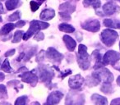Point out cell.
<instances>
[{"label": "cell", "mask_w": 120, "mask_h": 105, "mask_svg": "<svg viewBox=\"0 0 120 105\" xmlns=\"http://www.w3.org/2000/svg\"><path fill=\"white\" fill-rule=\"evenodd\" d=\"M49 26V24L45 22H40V21H32L30 23V28L26 31V33H24L23 40H27L30 38L33 35L40 31L41 30L47 29Z\"/></svg>", "instance_id": "obj_1"}, {"label": "cell", "mask_w": 120, "mask_h": 105, "mask_svg": "<svg viewBox=\"0 0 120 105\" xmlns=\"http://www.w3.org/2000/svg\"><path fill=\"white\" fill-rule=\"evenodd\" d=\"M39 77L41 82L45 83V85H49L51 84V80L54 76V72L50 67H47L46 65H40L38 67Z\"/></svg>", "instance_id": "obj_2"}, {"label": "cell", "mask_w": 120, "mask_h": 105, "mask_svg": "<svg viewBox=\"0 0 120 105\" xmlns=\"http://www.w3.org/2000/svg\"><path fill=\"white\" fill-rule=\"evenodd\" d=\"M118 38V34L115 30L106 29L100 34V40L107 47H111Z\"/></svg>", "instance_id": "obj_3"}, {"label": "cell", "mask_w": 120, "mask_h": 105, "mask_svg": "<svg viewBox=\"0 0 120 105\" xmlns=\"http://www.w3.org/2000/svg\"><path fill=\"white\" fill-rule=\"evenodd\" d=\"M85 97L80 92H69L65 100V105H84Z\"/></svg>", "instance_id": "obj_4"}, {"label": "cell", "mask_w": 120, "mask_h": 105, "mask_svg": "<svg viewBox=\"0 0 120 105\" xmlns=\"http://www.w3.org/2000/svg\"><path fill=\"white\" fill-rule=\"evenodd\" d=\"M120 59V54L116 51L109 50L106 52L103 57V62L105 65L114 66L115 63Z\"/></svg>", "instance_id": "obj_5"}, {"label": "cell", "mask_w": 120, "mask_h": 105, "mask_svg": "<svg viewBox=\"0 0 120 105\" xmlns=\"http://www.w3.org/2000/svg\"><path fill=\"white\" fill-rule=\"evenodd\" d=\"M82 29L90 32H97L100 29V23L96 19H90L82 23Z\"/></svg>", "instance_id": "obj_6"}, {"label": "cell", "mask_w": 120, "mask_h": 105, "mask_svg": "<svg viewBox=\"0 0 120 105\" xmlns=\"http://www.w3.org/2000/svg\"><path fill=\"white\" fill-rule=\"evenodd\" d=\"M45 56L48 58L49 60L54 62V63H59L64 58V55L58 53L55 48H52V47L48 48V50L45 53Z\"/></svg>", "instance_id": "obj_7"}, {"label": "cell", "mask_w": 120, "mask_h": 105, "mask_svg": "<svg viewBox=\"0 0 120 105\" xmlns=\"http://www.w3.org/2000/svg\"><path fill=\"white\" fill-rule=\"evenodd\" d=\"M19 76H20V78H22V81L26 82V83L30 84L32 86H35L37 84V81H38V77L34 73V71L33 72L26 71L22 74H21Z\"/></svg>", "instance_id": "obj_8"}, {"label": "cell", "mask_w": 120, "mask_h": 105, "mask_svg": "<svg viewBox=\"0 0 120 105\" xmlns=\"http://www.w3.org/2000/svg\"><path fill=\"white\" fill-rule=\"evenodd\" d=\"M84 81H85V80L82 76L76 75L69 79L68 85L70 88H72V90H79L82 86Z\"/></svg>", "instance_id": "obj_9"}, {"label": "cell", "mask_w": 120, "mask_h": 105, "mask_svg": "<svg viewBox=\"0 0 120 105\" xmlns=\"http://www.w3.org/2000/svg\"><path fill=\"white\" fill-rule=\"evenodd\" d=\"M98 70L99 71L96 72L100 76L101 80H103L105 83H111L113 80V75L109 72V70L105 67H101Z\"/></svg>", "instance_id": "obj_10"}, {"label": "cell", "mask_w": 120, "mask_h": 105, "mask_svg": "<svg viewBox=\"0 0 120 105\" xmlns=\"http://www.w3.org/2000/svg\"><path fill=\"white\" fill-rule=\"evenodd\" d=\"M120 7L113 2H109L103 6V12L105 15L111 16L117 12H119Z\"/></svg>", "instance_id": "obj_11"}, {"label": "cell", "mask_w": 120, "mask_h": 105, "mask_svg": "<svg viewBox=\"0 0 120 105\" xmlns=\"http://www.w3.org/2000/svg\"><path fill=\"white\" fill-rule=\"evenodd\" d=\"M64 97V94L60 91H53L47 98V103L49 105H56L61 101Z\"/></svg>", "instance_id": "obj_12"}, {"label": "cell", "mask_w": 120, "mask_h": 105, "mask_svg": "<svg viewBox=\"0 0 120 105\" xmlns=\"http://www.w3.org/2000/svg\"><path fill=\"white\" fill-rule=\"evenodd\" d=\"M101 81V79H100V76L98 75L96 72H93L90 76H88L86 78V83L88 86L91 87V86H96L97 85L100 83Z\"/></svg>", "instance_id": "obj_13"}, {"label": "cell", "mask_w": 120, "mask_h": 105, "mask_svg": "<svg viewBox=\"0 0 120 105\" xmlns=\"http://www.w3.org/2000/svg\"><path fill=\"white\" fill-rule=\"evenodd\" d=\"M92 58L95 60V63L94 66V69L97 70V69H100L101 67H104L105 64L103 62V58L102 55L100 54V53L98 50H95V51L92 53Z\"/></svg>", "instance_id": "obj_14"}, {"label": "cell", "mask_w": 120, "mask_h": 105, "mask_svg": "<svg viewBox=\"0 0 120 105\" xmlns=\"http://www.w3.org/2000/svg\"><path fill=\"white\" fill-rule=\"evenodd\" d=\"M76 11V7L75 5L72 4L71 2H67L64 4H61L59 6V12H68L69 14L73 13Z\"/></svg>", "instance_id": "obj_15"}, {"label": "cell", "mask_w": 120, "mask_h": 105, "mask_svg": "<svg viewBox=\"0 0 120 105\" xmlns=\"http://www.w3.org/2000/svg\"><path fill=\"white\" fill-rule=\"evenodd\" d=\"M55 16V12L53 9L47 8L41 12L40 15V18L43 21H49L53 19Z\"/></svg>", "instance_id": "obj_16"}, {"label": "cell", "mask_w": 120, "mask_h": 105, "mask_svg": "<svg viewBox=\"0 0 120 105\" xmlns=\"http://www.w3.org/2000/svg\"><path fill=\"white\" fill-rule=\"evenodd\" d=\"M77 62L79 64V67L82 69V70H87L90 66V60L88 57H80L77 55Z\"/></svg>", "instance_id": "obj_17"}, {"label": "cell", "mask_w": 120, "mask_h": 105, "mask_svg": "<svg viewBox=\"0 0 120 105\" xmlns=\"http://www.w3.org/2000/svg\"><path fill=\"white\" fill-rule=\"evenodd\" d=\"M63 39H64V43H65L66 47H67L68 49L71 52L74 51L76 46H77V43H76L75 40H74L72 37H70L69 35H64Z\"/></svg>", "instance_id": "obj_18"}, {"label": "cell", "mask_w": 120, "mask_h": 105, "mask_svg": "<svg viewBox=\"0 0 120 105\" xmlns=\"http://www.w3.org/2000/svg\"><path fill=\"white\" fill-rule=\"evenodd\" d=\"M92 101L95 103V105H108V100L105 97L100 94H93L91 96Z\"/></svg>", "instance_id": "obj_19"}, {"label": "cell", "mask_w": 120, "mask_h": 105, "mask_svg": "<svg viewBox=\"0 0 120 105\" xmlns=\"http://www.w3.org/2000/svg\"><path fill=\"white\" fill-rule=\"evenodd\" d=\"M104 25L107 27H110V28L120 29V21L105 19V20H104Z\"/></svg>", "instance_id": "obj_20"}, {"label": "cell", "mask_w": 120, "mask_h": 105, "mask_svg": "<svg viewBox=\"0 0 120 105\" xmlns=\"http://www.w3.org/2000/svg\"><path fill=\"white\" fill-rule=\"evenodd\" d=\"M83 5L85 7H92L94 9H97L100 7L101 3L100 0H84Z\"/></svg>", "instance_id": "obj_21"}, {"label": "cell", "mask_w": 120, "mask_h": 105, "mask_svg": "<svg viewBox=\"0 0 120 105\" xmlns=\"http://www.w3.org/2000/svg\"><path fill=\"white\" fill-rule=\"evenodd\" d=\"M5 5L8 11H12L20 5V0H8Z\"/></svg>", "instance_id": "obj_22"}, {"label": "cell", "mask_w": 120, "mask_h": 105, "mask_svg": "<svg viewBox=\"0 0 120 105\" xmlns=\"http://www.w3.org/2000/svg\"><path fill=\"white\" fill-rule=\"evenodd\" d=\"M58 29H59V30H61V31L66 32V33H73V32L75 31V28H74L72 25H69V24H67V23L60 24V25H58Z\"/></svg>", "instance_id": "obj_23"}, {"label": "cell", "mask_w": 120, "mask_h": 105, "mask_svg": "<svg viewBox=\"0 0 120 105\" xmlns=\"http://www.w3.org/2000/svg\"><path fill=\"white\" fill-rule=\"evenodd\" d=\"M15 27H16L15 25L12 24V23L6 24V25H4V26H3V28L1 29V30H0V34H1V35H8V34L10 33V32L12 31Z\"/></svg>", "instance_id": "obj_24"}, {"label": "cell", "mask_w": 120, "mask_h": 105, "mask_svg": "<svg viewBox=\"0 0 120 105\" xmlns=\"http://www.w3.org/2000/svg\"><path fill=\"white\" fill-rule=\"evenodd\" d=\"M1 69L4 72H8V73H11V72H13V70H12V68L10 66V63H9V61L8 59H5L4 61V62L2 63V66H1Z\"/></svg>", "instance_id": "obj_25"}, {"label": "cell", "mask_w": 120, "mask_h": 105, "mask_svg": "<svg viewBox=\"0 0 120 105\" xmlns=\"http://www.w3.org/2000/svg\"><path fill=\"white\" fill-rule=\"evenodd\" d=\"M100 90L103 93L109 94L113 92V87L111 85V83H104Z\"/></svg>", "instance_id": "obj_26"}, {"label": "cell", "mask_w": 120, "mask_h": 105, "mask_svg": "<svg viewBox=\"0 0 120 105\" xmlns=\"http://www.w3.org/2000/svg\"><path fill=\"white\" fill-rule=\"evenodd\" d=\"M78 56L80 57H88V54H87V48L84 44H80L78 48Z\"/></svg>", "instance_id": "obj_27"}, {"label": "cell", "mask_w": 120, "mask_h": 105, "mask_svg": "<svg viewBox=\"0 0 120 105\" xmlns=\"http://www.w3.org/2000/svg\"><path fill=\"white\" fill-rule=\"evenodd\" d=\"M23 35H24V31L22 30H17L15 32L13 36V40H12V43H19L22 40V38H23Z\"/></svg>", "instance_id": "obj_28"}, {"label": "cell", "mask_w": 120, "mask_h": 105, "mask_svg": "<svg viewBox=\"0 0 120 105\" xmlns=\"http://www.w3.org/2000/svg\"><path fill=\"white\" fill-rule=\"evenodd\" d=\"M36 50H37V47H35V48H30V49L29 50L28 53H27L26 54H25V57H24V61H25V62H27V61L30 60V59L31 58L33 57V56L35 55V54H36Z\"/></svg>", "instance_id": "obj_29"}, {"label": "cell", "mask_w": 120, "mask_h": 105, "mask_svg": "<svg viewBox=\"0 0 120 105\" xmlns=\"http://www.w3.org/2000/svg\"><path fill=\"white\" fill-rule=\"evenodd\" d=\"M8 98V92L6 86L4 85H0V99H4Z\"/></svg>", "instance_id": "obj_30"}, {"label": "cell", "mask_w": 120, "mask_h": 105, "mask_svg": "<svg viewBox=\"0 0 120 105\" xmlns=\"http://www.w3.org/2000/svg\"><path fill=\"white\" fill-rule=\"evenodd\" d=\"M26 96H22L19 97L15 102V105H26V102L28 101Z\"/></svg>", "instance_id": "obj_31"}, {"label": "cell", "mask_w": 120, "mask_h": 105, "mask_svg": "<svg viewBox=\"0 0 120 105\" xmlns=\"http://www.w3.org/2000/svg\"><path fill=\"white\" fill-rule=\"evenodd\" d=\"M21 17V12H16L14 13H12V15H10L8 17V21L9 22H14V21H17L19 20Z\"/></svg>", "instance_id": "obj_32"}, {"label": "cell", "mask_w": 120, "mask_h": 105, "mask_svg": "<svg viewBox=\"0 0 120 105\" xmlns=\"http://www.w3.org/2000/svg\"><path fill=\"white\" fill-rule=\"evenodd\" d=\"M30 9H31L32 12H35V11H37L39 9L40 4L39 3H37L36 1H31L30 3Z\"/></svg>", "instance_id": "obj_33"}, {"label": "cell", "mask_w": 120, "mask_h": 105, "mask_svg": "<svg viewBox=\"0 0 120 105\" xmlns=\"http://www.w3.org/2000/svg\"><path fill=\"white\" fill-rule=\"evenodd\" d=\"M59 16L64 21H69L71 20V14L68 13V12H59Z\"/></svg>", "instance_id": "obj_34"}, {"label": "cell", "mask_w": 120, "mask_h": 105, "mask_svg": "<svg viewBox=\"0 0 120 105\" xmlns=\"http://www.w3.org/2000/svg\"><path fill=\"white\" fill-rule=\"evenodd\" d=\"M34 39H35V40H37V41H40V40H43L44 39H45V35H44V34L42 33V32L38 31V32H37L36 35H35Z\"/></svg>", "instance_id": "obj_35"}, {"label": "cell", "mask_w": 120, "mask_h": 105, "mask_svg": "<svg viewBox=\"0 0 120 105\" xmlns=\"http://www.w3.org/2000/svg\"><path fill=\"white\" fill-rule=\"evenodd\" d=\"M45 54V51L42 50L40 54H38V56L36 57V62H40V61H43L44 60V55Z\"/></svg>", "instance_id": "obj_36"}, {"label": "cell", "mask_w": 120, "mask_h": 105, "mask_svg": "<svg viewBox=\"0 0 120 105\" xmlns=\"http://www.w3.org/2000/svg\"><path fill=\"white\" fill-rule=\"evenodd\" d=\"M25 25H26L25 21H18V22L15 24V26L16 27H19V28H20V27H23Z\"/></svg>", "instance_id": "obj_37"}, {"label": "cell", "mask_w": 120, "mask_h": 105, "mask_svg": "<svg viewBox=\"0 0 120 105\" xmlns=\"http://www.w3.org/2000/svg\"><path fill=\"white\" fill-rule=\"evenodd\" d=\"M20 83L19 80H11L8 83V86H16V85H18Z\"/></svg>", "instance_id": "obj_38"}, {"label": "cell", "mask_w": 120, "mask_h": 105, "mask_svg": "<svg viewBox=\"0 0 120 105\" xmlns=\"http://www.w3.org/2000/svg\"><path fill=\"white\" fill-rule=\"evenodd\" d=\"M15 49H11V50H8L5 54V57H10V56H12L14 54H15Z\"/></svg>", "instance_id": "obj_39"}, {"label": "cell", "mask_w": 120, "mask_h": 105, "mask_svg": "<svg viewBox=\"0 0 120 105\" xmlns=\"http://www.w3.org/2000/svg\"><path fill=\"white\" fill-rule=\"evenodd\" d=\"M111 105H120V98H115L111 102Z\"/></svg>", "instance_id": "obj_40"}, {"label": "cell", "mask_w": 120, "mask_h": 105, "mask_svg": "<svg viewBox=\"0 0 120 105\" xmlns=\"http://www.w3.org/2000/svg\"><path fill=\"white\" fill-rule=\"evenodd\" d=\"M24 57H25V53H22V54L19 55V57L17 58V61H18V62L22 61V59H24Z\"/></svg>", "instance_id": "obj_41"}, {"label": "cell", "mask_w": 120, "mask_h": 105, "mask_svg": "<svg viewBox=\"0 0 120 105\" xmlns=\"http://www.w3.org/2000/svg\"><path fill=\"white\" fill-rule=\"evenodd\" d=\"M4 78H5L4 74L3 73V72H0V81H3V80H4Z\"/></svg>", "instance_id": "obj_42"}, {"label": "cell", "mask_w": 120, "mask_h": 105, "mask_svg": "<svg viewBox=\"0 0 120 105\" xmlns=\"http://www.w3.org/2000/svg\"><path fill=\"white\" fill-rule=\"evenodd\" d=\"M2 13H4V7H3L2 4L0 3V14Z\"/></svg>", "instance_id": "obj_43"}, {"label": "cell", "mask_w": 120, "mask_h": 105, "mask_svg": "<svg viewBox=\"0 0 120 105\" xmlns=\"http://www.w3.org/2000/svg\"><path fill=\"white\" fill-rule=\"evenodd\" d=\"M0 105H12V104L9 103H7V102H2V103H0Z\"/></svg>", "instance_id": "obj_44"}, {"label": "cell", "mask_w": 120, "mask_h": 105, "mask_svg": "<svg viewBox=\"0 0 120 105\" xmlns=\"http://www.w3.org/2000/svg\"><path fill=\"white\" fill-rule=\"evenodd\" d=\"M117 83H118V85H120V76L118 77V79H117Z\"/></svg>", "instance_id": "obj_45"}, {"label": "cell", "mask_w": 120, "mask_h": 105, "mask_svg": "<svg viewBox=\"0 0 120 105\" xmlns=\"http://www.w3.org/2000/svg\"><path fill=\"white\" fill-rule=\"evenodd\" d=\"M37 1H38V3H39V4H40V5H41V4H43L44 2H45V0H37Z\"/></svg>", "instance_id": "obj_46"}, {"label": "cell", "mask_w": 120, "mask_h": 105, "mask_svg": "<svg viewBox=\"0 0 120 105\" xmlns=\"http://www.w3.org/2000/svg\"><path fill=\"white\" fill-rule=\"evenodd\" d=\"M30 105H40V103H38V102H34V103H32Z\"/></svg>", "instance_id": "obj_47"}, {"label": "cell", "mask_w": 120, "mask_h": 105, "mask_svg": "<svg viewBox=\"0 0 120 105\" xmlns=\"http://www.w3.org/2000/svg\"><path fill=\"white\" fill-rule=\"evenodd\" d=\"M2 21H3V19H2V17H0V22H2Z\"/></svg>", "instance_id": "obj_48"}, {"label": "cell", "mask_w": 120, "mask_h": 105, "mask_svg": "<svg viewBox=\"0 0 120 105\" xmlns=\"http://www.w3.org/2000/svg\"><path fill=\"white\" fill-rule=\"evenodd\" d=\"M115 68L117 69V70H118V71H120V68H118V67H115Z\"/></svg>", "instance_id": "obj_49"}, {"label": "cell", "mask_w": 120, "mask_h": 105, "mask_svg": "<svg viewBox=\"0 0 120 105\" xmlns=\"http://www.w3.org/2000/svg\"><path fill=\"white\" fill-rule=\"evenodd\" d=\"M1 66H2V64H1V61H0V69H1Z\"/></svg>", "instance_id": "obj_50"}, {"label": "cell", "mask_w": 120, "mask_h": 105, "mask_svg": "<svg viewBox=\"0 0 120 105\" xmlns=\"http://www.w3.org/2000/svg\"><path fill=\"white\" fill-rule=\"evenodd\" d=\"M44 105H49V103H45V104H44Z\"/></svg>", "instance_id": "obj_51"}, {"label": "cell", "mask_w": 120, "mask_h": 105, "mask_svg": "<svg viewBox=\"0 0 120 105\" xmlns=\"http://www.w3.org/2000/svg\"><path fill=\"white\" fill-rule=\"evenodd\" d=\"M109 1H110V2H112V1H113V0H109Z\"/></svg>", "instance_id": "obj_52"}, {"label": "cell", "mask_w": 120, "mask_h": 105, "mask_svg": "<svg viewBox=\"0 0 120 105\" xmlns=\"http://www.w3.org/2000/svg\"><path fill=\"white\" fill-rule=\"evenodd\" d=\"M72 1H73V0H72ZM74 1H78V0H74Z\"/></svg>", "instance_id": "obj_53"}, {"label": "cell", "mask_w": 120, "mask_h": 105, "mask_svg": "<svg viewBox=\"0 0 120 105\" xmlns=\"http://www.w3.org/2000/svg\"><path fill=\"white\" fill-rule=\"evenodd\" d=\"M0 1H5V0H0Z\"/></svg>", "instance_id": "obj_54"}, {"label": "cell", "mask_w": 120, "mask_h": 105, "mask_svg": "<svg viewBox=\"0 0 120 105\" xmlns=\"http://www.w3.org/2000/svg\"><path fill=\"white\" fill-rule=\"evenodd\" d=\"M119 48H120V42H119Z\"/></svg>", "instance_id": "obj_55"}, {"label": "cell", "mask_w": 120, "mask_h": 105, "mask_svg": "<svg viewBox=\"0 0 120 105\" xmlns=\"http://www.w3.org/2000/svg\"><path fill=\"white\" fill-rule=\"evenodd\" d=\"M118 1H119V2H120V0H118Z\"/></svg>", "instance_id": "obj_56"}]
</instances>
